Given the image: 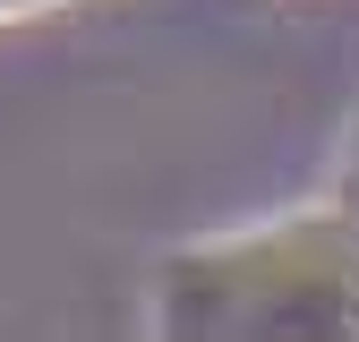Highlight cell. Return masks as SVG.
<instances>
[{
  "mask_svg": "<svg viewBox=\"0 0 359 342\" xmlns=\"http://www.w3.org/2000/svg\"><path fill=\"white\" fill-rule=\"evenodd\" d=\"M9 9H34V0H0V18H9Z\"/></svg>",
  "mask_w": 359,
  "mask_h": 342,
  "instance_id": "cell-2",
  "label": "cell"
},
{
  "mask_svg": "<svg viewBox=\"0 0 359 342\" xmlns=\"http://www.w3.org/2000/svg\"><path fill=\"white\" fill-rule=\"evenodd\" d=\"M154 325L197 342H359V214H291L171 256Z\"/></svg>",
  "mask_w": 359,
  "mask_h": 342,
  "instance_id": "cell-1",
  "label": "cell"
}]
</instances>
